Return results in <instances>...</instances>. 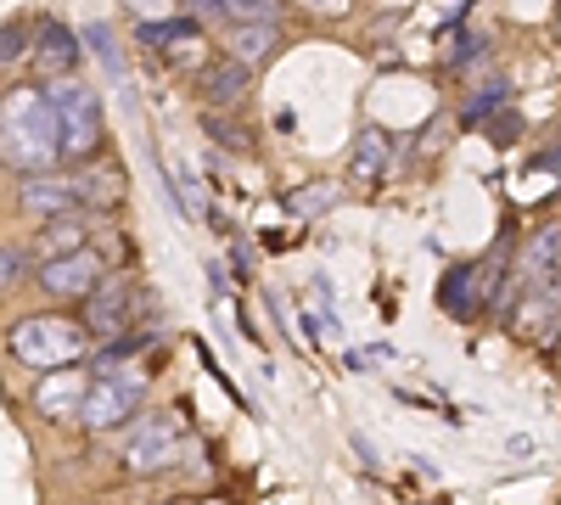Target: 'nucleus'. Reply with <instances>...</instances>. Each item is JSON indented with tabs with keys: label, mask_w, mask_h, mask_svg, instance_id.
<instances>
[{
	"label": "nucleus",
	"mask_w": 561,
	"mask_h": 505,
	"mask_svg": "<svg viewBox=\"0 0 561 505\" xmlns=\"http://www.w3.org/2000/svg\"><path fill=\"white\" fill-rule=\"evenodd\" d=\"M550 275H561V225H545V231H539V237L523 248V259H517V275H511L505 298H523L528 287L550 282Z\"/></svg>",
	"instance_id": "1a4fd4ad"
},
{
	"label": "nucleus",
	"mask_w": 561,
	"mask_h": 505,
	"mask_svg": "<svg viewBox=\"0 0 561 505\" xmlns=\"http://www.w3.org/2000/svg\"><path fill=\"white\" fill-rule=\"evenodd\" d=\"M39 287L51 292V298H90V292L102 287V259L90 253V248H79L68 259H45Z\"/></svg>",
	"instance_id": "0eeeda50"
},
{
	"label": "nucleus",
	"mask_w": 561,
	"mask_h": 505,
	"mask_svg": "<svg viewBox=\"0 0 561 505\" xmlns=\"http://www.w3.org/2000/svg\"><path fill=\"white\" fill-rule=\"evenodd\" d=\"M388 158H393L388 135H382V129H359V141H354V152H348L354 174H359V180H377V174L388 169Z\"/></svg>",
	"instance_id": "2eb2a0df"
},
{
	"label": "nucleus",
	"mask_w": 561,
	"mask_h": 505,
	"mask_svg": "<svg viewBox=\"0 0 561 505\" xmlns=\"http://www.w3.org/2000/svg\"><path fill=\"white\" fill-rule=\"evenodd\" d=\"M45 102L57 107V124H62V158L68 163L96 158V147H102V102H96V90H90L79 73H68V79H45Z\"/></svg>",
	"instance_id": "f03ea898"
},
{
	"label": "nucleus",
	"mask_w": 561,
	"mask_h": 505,
	"mask_svg": "<svg viewBox=\"0 0 561 505\" xmlns=\"http://www.w3.org/2000/svg\"><path fill=\"white\" fill-rule=\"evenodd\" d=\"M45 259H68V253H79L84 248V225H79V214H62V219H45V231H39V242H34Z\"/></svg>",
	"instance_id": "dca6fc26"
},
{
	"label": "nucleus",
	"mask_w": 561,
	"mask_h": 505,
	"mask_svg": "<svg viewBox=\"0 0 561 505\" xmlns=\"http://www.w3.org/2000/svg\"><path fill=\"white\" fill-rule=\"evenodd\" d=\"M84 203L79 192V180H57V174H28L23 186H18V208L39 214V219H62Z\"/></svg>",
	"instance_id": "9d476101"
},
{
	"label": "nucleus",
	"mask_w": 561,
	"mask_h": 505,
	"mask_svg": "<svg viewBox=\"0 0 561 505\" xmlns=\"http://www.w3.org/2000/svg\"><path fill=\"white\" fill-rule=\"evenodd\" d=\"M62 158V124L45 90H12L7 96V163L39 174Z\"/></svg>",
	"instance_id": "f257e3e1"
},
{
	"label": "nucleus",
	"mask_w": 561,
	"mask_h": 505,
	"mask_svg": "<svg viewBox=\"0 0 561 505\" xmlns=\"http://www.w3.org/2000/svg\"><path fill=\"white\" fill-rule=\"evenodd\" d=\"M79 192H84V203L113 208V203L124 197V174H118V169H107V163H90V169L79 174Z\"/></svg>",
	"instance_id": "f3484780"
},
{
	"label": "nucleus",
	"mask_w": 561,
	"mask_h": 505,
	"mask_svg": "<svg viewBox=\"0 0 561 505\" xmlns=\"http://www.w3.org/2000/svg\"><path fill=\"white\" fill-rule=\"evenodd\" d=\"M169 505H192V500H169Z\"/></svg>",
	"instance_id": "c756f323"
},
{
	"label": "nucleus",
	"mask_w": 561,
	"mask_h": 505,
	"mask_svg": "<svg viewBox=\"0 0 561 505\" xmlns=\"http://www.w3.org/2000/svg\"><path fill=\"white\" fill-rule=\"evenodd\" d=\"M511 332H517L523 343H534V348L561 343V275H550V282H539V287H528V292L517 298Z\"/></svg>",
	"instance_id": "39448f33"
},
{
	"label": "nucleus",
	"mask_w": 561,
	"mask_h": 505,
	"mask_svg": "<svg viewBox=\"0 0 561 505\" xmlns=\"http://www.w3.org/2000/svg\"><path fill=\"white\" fill-rule=\"evenodd\" d=\"M84 332L90 326H73L62 314H28L7 332V348H12V359L34 365V371H68L84 354Z\"/></svg>",
	"instance_id": "7ed1b4c3"
},
{
	"label": "nucleus",
	"mask_w": 561,
	"mask_h": 505,
	"mask_svg": "<svg viewBox=\"0 0 561 505\" xmlns=\"http://www.w3.org/2000/svg\"><path fill=\"white\" fill-rule=\"evenodd\" d=\"M298 7H309L320 18H337V12H348V0H298Z\"/></svg>",
	"instance_id": "cd10ccee"
},
{
	"label": "nucleus",
	"mask_w": 561,
	"mask_h": 505,
	"mask_svg": "<svg viewBox=\"0 0 561 505\" xmlns=\"http://www.w3.org/2000/svg\"><path fill=\"white\" fill-rule=\"evenodd\" d=\"M39 34H34V68L45 73V79H68L73 68H79V39L62 28V23H34Z\"/></svg>",
	"instance_id": "f8f14e48"
},
{
	"label": "nucleus",
	"mask_w": 561,
	"mask_h": 505,
	"mask_svg": "<svg viewBox=\"0 0 561 505\" xmlns=\"http://www.w3.org/2000/svg\"><path fill=\"white\" fill-rule=\"evenodd\" d=\"M270 45H275V23H237L230 28V57H242V62H259Z\"/></svg>",
	"instance_id": "a211bd4d"
},
{
	"label": "nucleus",
	"mask_w": 561,
	"mask_h": 505,
	"mask_svg": "<svg viewBox=\"0 0 561 505\" xmlns=\"http://www.w3.org/2000/svg\"><path fill=\"white\" fill-rule=\"evenodd\" d=\"M505 96H511V84H505V79L494 73V79H489V84L478 90V96L460 107V118H466V124H483V118H494V113L505 107Z\"/></svg>",
	"instance_id": "6ab92c4d"
},
{
	"label": "nucleus",
	"mask_w": 561,
	"mask_h": 505,
	"mask_svg": "<svg viewBox=\"0 0 561 505\" xmlns=\"http://www.w3.org/2000/svg\"><path fill=\"white\" fill-rule=\"evenodd\" d=\"M90 51H96V57H102V68H107L113 79L124 73V57H118V39H113V34H107L102 23H96V28H90Z\"/></svg>",
	"instance_id": "4be33fe9"
},
{
	"label": "nucleus",
	"mask_w": 561,
	"mask_h": 505,
	"mask_svg": "<svg viewBox=\"0 0 561 505\" xmlns=\"http://www.w3.org/2000/svg\"><path fill=\"white\" fill-rule=\"evenodd\" d=\"M174 461V433L163 427V422H140L129 438H124V467L135 472V478H147V472H158V467H169Z\"/></svg>",
	"instance_id": "9b49d317"
},
{
	"label": "nucleus",
	"mask_w": 561,
	"mask_h": 505,
	"mask_svg": "<svg viewBox=\"0 0 561 505\" xmlns=\"http://www.w3.org/2000/svg\"><path fill=\"white\" fill-rule=\"evenodd\" d=\"M129 354H135V337H113V348H107L96 365H102V371H118V365H124Z\"/></svg>",
	"instance_id": "a878e982"
},
{
	"label": "nucleus",
	"mask_w": 561,
	"mask_h": 505,
	"mask_svg": "<svg viewBox=\"0 0 561 505\" xmlns=\"http://www.w3.org/2000/svg\"><path fill=\"white\" fill-rule=\"evenodd\" d=\"M280 0H230V18L237 23H275Z\"/></svg>",
	"instance_id": "5701e85b"
},
{
	"label": "nucleus",
	"mask_w": 561,
	"mask_h": 505,
	"mask_svg": "<svg viewBox=\"0 0 561 505\" xmlns=\"http://www.w3.org/2000/svg\"><path fill=\"white\" fill-rule=\"evenodd\" d=\"M84 326L96 337H124V326H129V292L124 287H96L84 298Z\"/></svg>",
	"instance_id": "4468645a"
},
{
	"label": "nucleus",
	"mask_w": 561,
	"mask_h": 505,
	"mask_svg": "<svg viewBox=\"0 0 561 505\" xmlns=\"http://www.w3.org/2000/svg\"><path fill=\"white\" fill-rule=\"evenodd\" d=\"M192 12H208V18H219V12H230V0H185Z\"/></svg>",
	"instance_id": "c85d7f7f"
},
{
	"label": "nucleus",
	"mask_w": 561,
	"mask_h": 505,
	"mask_svg": "<svg viewBox=\"0 0 561 505\" xmlns=\"http://www.w3.org/2000/svg\"><path fill=\"white\" fill-rule=\"evenodd\" d=\"M248 84H253V62L225 57V62L203 68V102H208V107H230L237 96H248Z\"/></svg>",
	"instance_id": "ddd939ff"
},
{
	"label": "nucleus",
	"mask_w": 561,
	"mask_h": 505,
	"mask_svg": "<svg viewBox=\"0 0 561 505\" xmlns=\"http://www.w3.org/2000/svg\"><path fill=\"white\" fill-rule=\"evenodd\" d=\"M23 248L18 242H7V253H0V282H7V287H18V275H23Z\"/></svg>",
	"instance_id": "393cba45"
},
{
	"label": "nucleus",
	"mask_w": 561,
	"mask_h": 505,
	"mask_svg": "<svg viewBox=\"0 0 561 505\" xmlns=\"http://www.w3.org/2000/svg\"><path fill=\"white\" fill-rule=\"evenodd\" d=\"M34 34L39 28H28V23H7V34H0V57H7V68H18V57L34 45Z\"/></svg>",
	"instance_id": "412c9836"
},
{
	"label": "nucleus",
	"mask_w": 561,
	"mask_h": 505,
	"mask_svg": "<svg viewBox=\"0 0 561 505\" xmlns=\"http://www.w3.org/2000/svg\"><path fill=\"white\" fill-rule=\"evenodd\" d=\"M90 382L79 365H68V371H45V382L34 388V410L51 422H68V416H84V399H90Z\"/></svg>",
	"instance_id": "6e6552de"
},
{
	"label": "nucleus",
	"mask_w": 561,
	"mask_h": 505,
	"mask_svg": "<svg viewBox=\"0 0 561 505\" xmlns=\"http://www.w3.org/2000/svg\"><path fill=\"white\" fill-rule=\"evenodd\" d=\"M140 410V382L135 377H107V382H96L90 388V399H84V427L90 433H113V427H124L129 416Z\"/></svg>",
	"instance_id": "423d86ee"
},
{
	"label": "nucleus",
	"mask_w": 561,
	"mask_h": 505,
	"mask_svg": "<svg viewBox=\"0 0 561 505\" xmlns=\"http://www.w3.org/2000/svg\"><path fill=\"white\" fill-rule=\"evenodd\" d=\"M517 135H523V118L511 113V107H500V113H494V124H489V141H500V147H505V141H517Z\"/></svg>",
	"instance_id": "b1692460"
},
{
	"label": "nucleus",
	"mask_w": 561,
	"mask_h": 505,
	"mask_svg": "<svg viewBox=\"0 0 561 505\" xmlns=\"http://www.w3.org/2000/svg\"><path fill=\"white\" fill-rule=\"evenodd\" d=\"M208 129L219 135L225 147H237V152H248V129H230V124H219V118H208Z\"/></svg>",
	"instance_id": "bb28decb"
},
{
	"label": "nucleus",
	"mask_w": 561,
	"mask_h": 505,
	"mask_svg": "<svg viewBox=\"0 0 561 505\" xmlns=\"http://www.w3.org/2000/svg\"><path fill=\"white\" fill-rule=\"evenodd\" d=\"M325 203H337V186H325V180H314V186H298V192L287 197V208H293V214H304V219L325 214Z\"/></svg>",
	"instance_id": "aec40b11"
},
{
	"label": "nucleus",
	"mask_w": 561,
	"mask_h": 505,
	"mask_svg": "<svg viewBox=\"0 0 561 505\" xmlns=\"http://www.w3.org/2000/svg\"><path fill=\"white\" fill-rule=\"evenodd\" d=\"M505 259L500 253H489L483 264H460V269H449L444 275V309L455 314V320H472V314H483L494 298H505Z\"/></svg>",
	"instance_id": "20e7f679"
}]
</instances>
